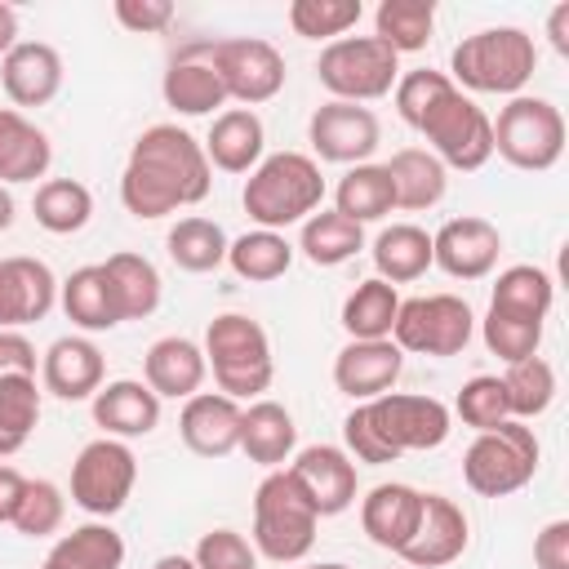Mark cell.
I'll return each mask as SVG.
<instances>
[{"mask_svg":"<svg viewBox=\"0 0 569 569\" xmlns=\"http://www.w3.org/2000/svg\"><path fill=\"white\" fill-rule=\"evenodd\" d=\"M209 187H213V164L204 147L178 124H151L129 147L120 173V204L133 218L156 222L164 213L200 204Z\"/></svg>","mask_w":569,"mask_h":569,"instance_id":"6da1fadb","label":"cell"},{"mask_svg":"<svg viewBox=\"0 0 569 569\" xmlns=\"http://www.w3.org/2000/svg\"><path fill=\"white\" fill-rule=\"evenodd\" d=\"M453 431V418L445 400L422 391H382L373 400H360L342 418V449L351 462H396L400 453H427L440 449Z\"/></svg>","mask_w":569,"mask_h":569,"instance_id":"7a4b0ae2","label":"cell"},{"mask_svg":"<svg viewBox=\"0 0 569 569\" xmlns=\"http://www.w3.org/2000/svg\"><path fill=\"white\" fill-rule=\"evenodd\" d=\"M240 204L262 231H284L325 204V173L307 151L262 156L240 191Z\"/></svg>","mask_w":569,"mask_h":569,"instance_id":"3957f363","label":"cell"},{"mask_svg":"<svg viewBox=\"0 0 569 569\" xmlns=\"http://www.w3.org/2000/svg\"><path fill=\"white\" fill-rule=\"evenodd\" d=\"M538 67V44L525 27H485L462 36L449 53V80L471 93H502L516 98Z\"/></svg>","mask_w":569,"mask_h":569,"instance_id":"277c9868","label":"cell"},{"mask_svg":"<svg viewBox=\"0 0 569 569\" xmlns=\"http://www.w3.org/2000/svg\"><path fill=\"white\" fill-rule=\"evenodd\" d=\"M200 351H204V365H209L218 391L231 396V400H253V396H262V391L271 387V378H276L271 338H267V329H262L253 316H244V311H222V316H213L209 329H204Z\"/></svg>","mask_w":569,"mask_h":569,"instance_id":"5b68a950","label":"cell"},{"mask_svg":"<svg viewBox=\"0 0 569 569\" xmlns=\"http://www.w3.org/2000/svg\"><path fill=\"white\" fill-rule=\"evenodd\" d=\"M320 516L289 476V467H276L253 489V551L276 565H298L316 547Z\"/></svg>","mask_w":569,"mask_h":569,"instance_id":"8992f818","label":"cell"},{"mask_svg":"<svg viewBox=\"0 0 569 569\" xmlns=\"http://www.w3.org/2000/svg\"><path fill=\"white\" fill-rule=\"evenodd\" d=\"M538 458H542V445L533 427L507 418L489 431H476V440L462 453V480L480 498H507L533 480Z\"/></svg>","mask_w":569,"mask_h":569,"instance_id":"52a82bcc","label":"cell"},{"mask_svg":"<svg viewBox=\"0 0 569 569\" xmlns=\"http://www.w3.org/2000/svg\"><path fill=\"white\" fill-rule=\"evenodd\" d=\"M320 89L333 93V102H378L400 80V53L382 44L378 36H342L320 49L316 58Z\"/></svg>","mask_w":569,"mask_h":569,"instance_id":"ba28073f","label":"cell"},{"mask_svg":"<svg viewBox=\"0 0 569 569\" xmlns=\"http://www.w3.org/2000/svg\"><path fill=\"white\" fill-rule=\"evenodd\" d=\"M493 156H502L511 169L547 173L565 156V116L551 98L516 93L493 120Z\"/></svg>","mask_w":569,"mask_h":569,"instance_id":"9c48e42d","label":"cell"},{"mask_svg":"<svg viewBox=\"0 0 569 569\" xmlns=\"http://www.w3.org/2000/svg\"><path fill=\"white\" fill-rule=\"evenodd\" d=\"M418 133L427 138V151L445 164V169H462L476 173L493 160V120L485 116V107H476L462 89L445 93L418 124Z\"/></svg>","mask_w":569,"mask_h":569,"instance_id":"30bf717a","label":"cell"},{"mask_svg":"<svg viewBox=\"0 0 569 569\" xmlns=\"http://www.w3.org/2000/svg\"><path fill=\"white\" fill-rule=\"evenodd\" d=\"M476 333V311L458 293H422L400 298L391 342L413 356H458Z\"/></svg>","mask_w":569,"mask_h":569,"instance_id":"8fae6325","label":"cell"},{"mask_svg":"<svg viewBox=\"0 0 569 569\" xmlns=\"http://www.w3.org/2000/svg\"><path fill=\"white\" fill-rule=\"evenodd\" d=\"M133 485H138V458H133L129 440L98 436L71 462V502L80 511H89L93 520L116 516L129 502Z\"/></svg>","mask_w":569,"mask_h":569,"instance_id":"7c38bea8","label":"cell"},{"mask_svg":"<svg viewBox=\"0 0 569 569\" xmlns=\"http://www.w3.org/2000/svg\"><path fill=\"white\" fill-rule=\"evenodd\" d=\"M204 58L209 67L218 71L222 89H227V102H240V107H258V102H271L280 89H284V58L271 40H258V36H231V40H209L204 44Z\"/></svg>","mask_w":569,"mask_h":569,"instance_id":"4fadbf2b","label":"cell"},{"mask_svg":"<svg viewBox=\"0 0 569 569\" xmlns=\"http://www.w3.org/2000/svg\"><path fill=\"white\" fill-rule=\"evenodd\" d=\"M307 142L329 164H369V156L382 142V124L360 102H325L307 120Z\"/></svg>","mask_w":569,"mask_h":569,"instance_id":"5bb4252c","label":"cell"},{"mask_svg":"<svg viewBox=\"0 0 569 569\" xmlns=\"http://www.w3.org/2000/svg\"><path fill=\"white\" fill-rule=\"evenodd\" d=\"M284 467L298 480V489L307 493V502L316 507V516H338L356 502L360 471L342 445H307Z\"/></svg>","mask_w":569,"mask_h":569,"instance_id":"9a60e30c","label":"cell"},{"mask_svg":"<svg viewBox=\"0 0 569 569\" xmlns=\"http://www.w3.org/2000/svg\"><path fill=\"white\" fill-rule=\"evenodd\" d=\"M498 253H502V231L476 213L449 218L431 236V267H440L453 280H485L498 267Z\"/></svg>","mask_w":569,"mask_h":569,"instance_id":"2e32d148","label":"cell"},{"mask_svg":"<svg viewBox=\"0 0 569 569\" xmlns=\"http://www.w3.org/2000/svg\"><path fill=\"white\" fill-rule=\"evenodd\" d=\"M467 542H471L467 511L445 493H422V520L409 547L400 551V560L405 569H445L467 551Z\"/></svg>","mask_w":569,"mask_h":569,"instance_id":"e0dca14e","label":"cell"},{"mask_svg":"<svg viewBox=\"0 0 569 569\" xmlns=\"http://www.w3.org/2000/svg\"><path fill=\"white\" fill-rule=\"evenodd\" d=\"M102 378H107V360L98 342L84 333L53 338L49 351L40 356V387L58 400H93Z\"/></svg>","mask_w":569,"mask_h":569,"instance_id":"ac0fdd59","label":"cell"},{"mask_svg":"<svg viewBox=\"0 0 569 569\" xmlns=\"http://www.w3.org/2000/svg\"><path fill=\"white\" fill-rule=\"evenodd\" d=\"M53 302H58V280L49 262L27 253L0 258V329L36 325L53 311Z\"/></svg>","mask_w":569,"mask_h":569,"instance_id":"d6986e66","label":"cell"},{"mask_svg":"<svg viewBox=\"0 0 569 569\" xmlns=\"http://www.w3.org/2000/svg\"><path fill=\"white\" fill-rule=\"evenodd\" d=\"M240 400L222 391H196L191 400H182L178 436L196 458H227L231 449H240Z\"/></svg>","mask_w":569,"mask_h":569,"instance_id":"ffe728a7","label":"cell"},{"mask_svg":"<svg viewBox=\"0 0 569 569\" xmlns=\"http://www.w3.org/2000/svg\"><path fill=\"white\" fill-rule=\"evenodd\" d=\"M418 520H422V493L405 480L373 485L360 498V529L369 533L373 547H382L391 556H400L409 547V538L418 533Z\"/></svg>","mask_w":569,"mask_h":569,"instance_id":"44dd1931","label":"cell"},{"mask_svg":"<svg viewBox=\"0 0 569 569\" xmlns=\"http://www.w3.org/2000/svg\"><path fill=\"white\" fill-rule=\"evenodd\" d=\"M0 84H4V98L13 102V111L44 107L62 89V53L44 40H18L0 58Z\"/></svg>","mask_w":569,"mask_h":569,"instance_id":"7402d4cb","label":"cell"},{"mask_svg":"<svg viewBox=\"0 0 569 569\" xmlns=\"http://www.w3.org/2000/svg\"><path fill=\"white\" fill-rule=\"evenodd\" d=\"M400 369H405V351H400L391 338H378V342H347V347L333 356V387L360 405V400H373V396L391 391L396 378H400Z\"/></svg>","mask_w":569,"mask_h":569,"instance_id":"603a6c76","label":"cell"},{"mask_svg":"<svg viewBox=\"0 0 569 569\" xmlns=\"http://www.w3.org/2000/svg\"><path fill=\"white\" fill-rule=\"evenodd\" d=\"M209 378V365H204V351L200 342L182 338V333H169V338H156L142 356V382L160 396V400H191Z\"/></svg>","mask_w":569,"mask_h":569,"instance_id":"cb8c5ba5","label":"cell"},{"mask_svg":"<svg viewBox=\"0 0 569 569\" xmlns=\"http://www.w3.org/2000/svg\"><path fill=\"white\" fill-rule=\"evenodd\" d=\"M93 422L111 440H138L160 427V396L138 378L102 382L93 396Z\"/></svg>","mask_w":569,"mask_h":569,"instance_id":"d4e9b609","label":"cell"},{"mask_svg":"<svg viewBox=\"0 0 569 569\" xmlns=\"http://www.w3.org/2000/svg\"><path fill=\"white\" fill-rule=\"evenodd\" d=\"M209 164L222 169V173H253L262 151H267V129L258 120V111L249 107H227L213 116L209 124V138L200 142Z\"/></svg>","mask_w":569,"mask_h":569,"instance_id":"484cf974","label":"cell"},{"mask_svg":"<svg viewBox=\"0 0 569 569\" xmlns=\"http://www.w3.org/2000/svg\"><path fill=\"white\" fill-rule=\"evenodd\" d=\"M160 93H164V107H173L178 116H213L227 102V89H222L218 71L209 67L204 44H187L169 62V71L160 80Z\"/></svg>","mask_w":569,"mask_h":569,"instance_id":"4316f807","label":"cell"},{"mask_svg":"<svg viewBox=\"0 0 569 569\" xmlns=\"http://www.w3.org/2000/svg\"><path fill=\"white\" fill-rule=\"evenodd\" d=\"M240 453L267 471L284 467L298 453V427L293 413L280 400H253L240 413Z\"/></svg>","mask_w":569,"mask_h":569,"instance_id":"83f0119b","label":"cell"},{"mask_svg":"<svg viewBox=\"0 0 569 569\" xmlns=\"http://www.w3.org/2000/svg\"><path fill=\"white\" fill-rule=\"evenodd\" d=\"M58 302L67 311V320L84 333H107L120 320V302H116V289L102 271V262H89V267H76L62 284H58Z\"/></svg>","mask_w":569,"mask_h":569,"instance_id":"f1b7e54d","label":"cell"},{"mask_svg":"<svg viewBox=\"0 0 569 569\" xmlns=\"http://www.w3.org/2000/svg\"><path fill=\"white\" fill-rule=\"evenodd\" d=\"M49 160H53L49 133L36 120H27L22 111L0 107V187L44 178Z\"/></svg>","mask_w":569,"mask_h":569,"instance_id":"f546056e","label":"cell"},{"mask_svg":"<svg viewBox=\"0 0 569 569\" xmlns=\"http://www.w3.org/2000/svg\"><path fill=\"white\" fill-rule=\"evenodd\" d=\"M382 169H387V178H391L396 209L422 213V209H436V204L445 200L449 169H445L427 147H400Z\"/></svg>","mask_w":569,"mask_h":569,"instance_id":"4dcf8cb0","label":"cell"},{"mask_svg":"<svg viewBox=\"0 0 569 569\" xmlns=\"http://www.w3.org/2000/svg\"><path fill=\"white\" fill-rule=\"evenodd\" d=\"M551 302H556V280L533 262H516V267L498 271L493 293H489V311L533 320V325H542L551 316Z\"/></svg>","mask_w":569,"mask_h":569,"instance_id":"1f68e13d","label":"cell"},{"mask_svg":"<svg viewBox=\"0 0 569 569\" xmlns=\"http://www.w3.org/2000/svg\"><path fill=\"white\" fill-rule=\"evenodd\" d=\"M120 565H124V538L107 520H89L62 533L40 569H120Z\"/></svg>","mask_w":569,"mask_h":569,"instance_id":"d6a6232c","label":"cell"},{"mask_svg":"<svg viewBox=\"0 0 569 569\" xmlns=\"http://www.w3.org/2000/svg\"><path fill=\"white\" fill-rule=\"evenodd\" d=\"M373 267L387 284H409L431 267V236L418 222H391L373 240Z\"/></svg>","mask_w":569,"mask_h":569,"instance_id":"836d02e7","label":"cell"},{"mask_svg":"<svg viewBox=\"0 0 569 569\" xmlns=\"http://www.w3.org/2000/svg\"><path fill=\"white\" fill-rule=\"evenodd\" d=\"M102 271H107L111 289H116L120 320H147V316L160 307L164 284H160V271H156L151 258L124 249V253H111V258L102 262Z\"/></svg>","mask_w":569,"mask_h":569,"instance_id":"e575fe53","label":"cell"},{"mask_svg":"<svg viewBox=\"0 0 569 569\" xmlns=\"http://www.w3.org/2000/svg\"><path fill=\"white\" fill-rule=\"evenodd\" d=\"M396 311H400L396 284L369 276V280H360L347 293V302H342V329H347L351 342H378V338H391Z\"/></svg>","mask_w":569,"mask_h":569,"instance_id":"d590c367","label":"cell"},{"mask_svg":"<svg viewBox=\"0 0 569 569\" xmlns=\"http://www.w3.org/2000/svg\"><path fill=\"white\" fill-rule=\"evenodd\" d=\"M298 249L311 267H342L347 258H356L365 249V227L342 218L338 209H316L307 222H302V236H298Z\"/></svg>","mask_w":569,"mask_h":569,"instance_id":"8d00e7d4","label":"cell"},{"mask_svg":"<svg viewBox=\"0 0 569 569\" xmlns=\"http://www.w3.org/2000/svg\"><path fill=\"white\" fill-rule=\"evenodd\" d=\"M227 231L213 222V218H178L164 236V249L173 258L178 271H191V276H204V271H218L227 262Z\"/></svg>","mask_w":569,"mask_h":569,"instance_id":"74e56055","label":"cell"},{"mask_svg":"<svg viewBox=\"0 0 569 569\" xmlns=\"http://www.w3.org/2000/svg\"><path fill=\"white\" fill-rule=\"evenodd\" d=\"M333 209L351 222H378L396 209V196H391V178L382 164H351L338 187H333Z\"/></svg>","mask_w":569,"mask_h":569,"instance_id":"f35d334b","label":"cell"},{"mask_svg":"<svg viewBox=\"0 0 569 569\" xmlns=\"http://www.w3.org/2000/svg\"><path fill=\"white\" fill-rule=\"evenodd\" d=\"M31 213H36V222L49 236H71V231L89 227V218H93V191L80 178H44L36 187Z\"/></svg>","mask_w":569,"mask_h":569,"instance_id":"ab89813d","label":"cell"},{"mask_svg":"<svg viewBox=\"0 0 569 569\" xmlns=\"http://www.w3.org/2000/svg\"><path fill=\"white\" fill-rule=\"evenodd\" d=\"M227 267L249 284H267V280H280L293 267V244L280 231L253 227V231H244L227 244Z\"/></svg>","mask_w":569,"mask_h":569,"instance_id":"60d3db41","label":"cell"},{"mask_svg":"<svg viewBox=\"0 0 569 569\" xmlns=\"http://www.w3.org/2000/svg\"><path fill=\"white\" fill-rule=\"evenodd\" d=\"M436 31V4L431 0H382L373 9V36L391 44L396 53H418L427 49Z\"/></svg>","mask_w":569,"mask_h":569,"instance_id":"b9f144b4","label":"cell"},{"mask_svg":"<svg viewBox=\"0 0 569 569\" xmlns=\"http://www.w3.org/2000/svg\"><path fill=\"white\" fill-rule=\"evenodd\" d=\"M502 391H507V409L516 422H529L538 413L551 409L556 400V369L542 360V356H529V360H516L507 365L502 373Z\"/></svg>","mask_w":569,"mask_h":569,"instance_id":"7bdbcfd3","label":"cell"},{"mask_svg":"<svg viewBox=\"0 0 569 569\" xmlns=\"http://www.w3.org/2000/svg\"><path fill=\"white\" fill-rule=\"evenodd\" d=\"M365 18L360 0H293L289 4V27L302 40H342L356 22Z\"/></svg>","mask_w":569,"mask_h":569,"instance_id":"ee69618b","label":"cell"},{"mask_svg":"<svg viewBox=\"0 0 569 569\" xmlns=\"http://www.w3.org/2000/svg\"><path fill=\"white\" fill-rule=\"evenodd\" d=\"M62 520H67V498H62V489H58L53 480H27L22 502H18V511H13L9 525H13L22 538H49V533L62 529Z\"/></svg>","mask_w":569,"mask_h":569,"instance_id":"f6af8a7d","label":"cell"},{"mask_svg":"<svg viewBox=\"0 0 569 569\" xmlns=\"http://www.w3.org/2000/svg\"><path fill=\"white\" fill-rule=\"evenodd\" d=\"M453 413H458L467 427H476V431H489V427L507 422L511 409H507L502 378H498V373H476V378H467L462 391H458V400H453Z\"/></svg>","mask_w":569,"mask_h":569,"instance_id":"bcb514c9","label":"cell"},{"mask_svg":"<svg viewBox=\"0 0 569 569\" xmlns=\"http://www.w3.org/2000/svg\"><path fill=\"white\" fill-rule=\"evenodd\" d=\"M458 84L445 76V71H431V67H413V71H400V80H396V111H400V120L409 124V129H418L422 124V116L445 98V93H453Z\"/></svg>","mask_w":569,"mask_h":569,"instance_id":"7dc6e473","label":"cell"},{"mask_svg":"<svg viewBox=\"0 0 569 569\" xmlns=\"http://www.w3.org/2000/svg\"><path fill=\"white\" fill-rule=\"evenodd\" d=\"M480 338H485V347H489L502 365H516V360L538 356L542 325H533V320H516V316H498V311H485V320H480Z\"/></svg>","mask_w":569,"mask_h":569,"instance_id":"c3c4849f","label":"cell"},{"mask_svg":"<svg viewBox=\"0 0 569 569\" xmlns=\"http://www.w3.org/2000/svg\"><path fill=\"white\" fill-rule=\"evenodd\" d=\"M196 569H258V551L240 529H209L191 551Z\"/></svg>","mask_w":569,"mask_h":569,"instance_id":"681fc988","label":"cell"},{"mask_svg":"<svg viewBox=\"0 0 569 569\" xmlns=\"http://www.w3.org/2000/svg\"><path fill=\"white\" fill-rule=\"evenodd\" d=\"M40 422V387L36 378H4L0 382V431L27 445V436Z\"/></svg>","mask_w":569,"mask_h":569,"instance_id":"f907efd6","label":"cell"},{"mask_svg":"<svg viewBox=\"0 0 569 569\" xmlns=\"http://www.w3.org/2000/svg\"><path fill=\"white\" fill-rule=\"evenodd\" d=\"M111 13H116V22H120L124 31H133V36H156V31H164V27L178 18V9H173L169 0H116Z\"/></svg>","mask_w":569,"mask_h":569,"instance_id":"816d5d0a","label":"cell"},{"mask_svg":"<svg viewBox=\"0 0 569 569\" xmlns=\"http://www.w3.org/2000/svg\"><path fill=\"white\" fill-rule=\"evenodd\" d=\"M4 378H36V347L22 329H0V382Z\"/></svg>","mask_w":569,"mask_h":569,"instance_id":"f5cc1de1","label":"cell"},{"mask_svg":"<svg viewBox=\"0 0 569 569\" xmlns=\"http://www.w3.org/2000/svg\"><path fill=\"white\" fill-rule=\"evenodd\" d=\"M538 569H569V520H547L533 538Z\"/></svg>","mask_w":569,"mask_h":569,"instance_id":"db71d44e","label":"cell"},{"mask_svg":"<svg viewBox=\"0 0 569 569\" xmlns=\"http://www.w3.org/2000/svg\"><path fill=\"white\" fill-rule=\"evenodd\" d=\"M22 489H27V476H22L18 467L0 462V525L13 520V511H18V502H22Z\"/></svg>","mask_w":569,"mask_h":569,"instance_id":"11a10c76","label":"cell"},{"mask_svg":"<svg viewBox=\"0 0 569 569\" xmlns=\"http://www.w3.org/2000/svg\"><path fill=\"white\" fill-rule=\"evenodd\" d=\"M547 40H551V49L560 58H569V4H556L547 13Z\"/></svg>","mask_w":569,"mask_h":569,"instance_id":"9f6ffc18","label":"cell"},{"mask_svg":"<svg viewBox=\"0 0 569 569\" xmlns=\"http://www.w3.org/2000/svg\"><path fill=\"white\" fill-rule=\"evenodd\" d=\"M13 44H18V9L0 0V58H4Z\"/></svg>","mask_w":569,"mask_h":569,"instance_id":"6f0895ef","label":"cell"},{"mask_svg":"<svg viewBox=\"0 0 569 569\" xmlns=\"http://www.w3.org/2000/svg\"><path fill=\"white\" fill-rule=\"evenodd\" d=\"M13 213H18V204H13L9 187H0V231H9V227H13Z\"/></svg>","mask_w":569,"mask_h":569,"instance_id":"680465c9","label":"cell"},{"mask_svg":"<svg viewBox=\"0 0 569 569\" xmlns=\"http://www.w3.org/2000/svg\"><path fill=\"white\" fill-rule=\"evenodd\" d=\"M151 569H196V560H191V556H178V551H169V556H160Z\"/></svg>","mask_w":569,"mask_h":569,"instance_id":"91938a15","label":"cell"},{"mask_svg":"<svg viewBox=\"0 0 569 569\" xmlns=\"http://www.w3.org/2000/svg\"><path fill=\"white\" fill-rule=\"evenodd\" d=\"M18 449H22V440H13L9 431H0V458H13Z\"/></svg>","mask_w":569,"mask_h":569,"instance_id":"94428289","label":"cell"},{"mask_svg":"<svg viewBox=\"0 0 569 569\" xmlns=\"http://www.w3.org/2000/svg\"><path fill=\"white\" fill-rule=\"evenodd\" d=\"M298 569H351V565H342V560H320V565H298Z\"/></svg>","mask_w":569,"mask_h":569,"instance_id":"6125c7cd","label":"cell"}]
</instances>
